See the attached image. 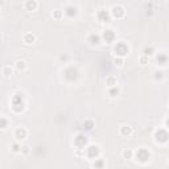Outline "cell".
I'll return each instance as SVG.
<instances>
[{"mask_svg":"<svg viewBox=\"0 0 169 169\" xmlns=\"http://www.w3.org/2000/svg\"><path fill=\"white\" fill-rule=\"evenodd\" d=\"M118 132H119L122 138H129V136H132V133H133V128L128 124H123L119 127V131Z\"/></svg>","mask_w":169,"mask_h":169,"instance_id":"3957f363","label":"cell"},{"mask_svg":"<svg viewBox=\"0 0 169 169\" xmlns=\"http://www.w3.org/2000/svg\"><path fill=\"white\" fill-rule=\"evenodd\" d=\"M3 37H4V36H3V32H0V41L3 40Z\"/></svg>","mask_w":169,"mask_h":169,"instance_id":"ac0fdd59","label":"cell"},{"mask_svg":"<svg viewBox=\"0 0 169 169\" xmlns=\"http://www.w3.org/2000/svg\"><path fill=\"white\" fill-rule=\"evenodd\" d=\"M29 153H31V147L28 144H22L20 148V155L27 157V156H29Z\"/></svg>","mask_w":169,"mask_h":169,"instance_id":"7c38bea8","label":"cell"},{"mask_svg":"<svg viewBox=\"0 0 169 169\" xmlns=\"http://www.w3.org/2000/svg\"><path fill=\"white\" fill-rule=\"evenodd\" d=\"M38 7H40V3L36 2V0H28V2L24 3V8L29 11V12H36Z\"/></svg>","mask_w":169,"mask_h":169,"instance_id":"277c9868","label":"cell"},{"mask_svg":"<svg viewBox=\"0 0 169 169\" xmlns=\"http://www.w3.org/2000/svg\"><path fill=\"white\" fill-rule=\"evenodd\" d=\"M13 69L15 70H17V71H25L28 69V65L24 60H17L15 62V66H13Z\"/></svg>","mask_w":169,"mask_h":169,"instance_id":"ba28073f","label":"cell"},{"mask_svg":"<svg viewBox=\"0 0 169 169\" xmlns=\"http://www.w3.org/2000/svg\"><path fill=\"white\" fill-rule=\"evenodd\" d=\"M67 58H69L67 56H65V57H64V56H61V57H60V60H61V61H62V60H67Z\"/></svg>","mask_w":169,"mask_h":169,"instance_id":"e0dca14e","label":"cell"},{"mask_svg":"<svg viewBox=\"0 0 169 169\" xmlns=\"http://www.w3.org/2000/svg\"><path fill=\"white\" fill-rule=\"evenodd\" d=\"M13 73H15V69H13V66H11V65H4L2 67V74L5 77V78H11L13 75Z\"/></svg>","mask_w":169,"mask_h":169,"instance_id":"8992f818","label":"cell"},{"mask_svg":"<svg viewBox=\"0 0 169 169\" xmlns=\"http://www.w3.org/2000/svg\"><path fill=\"white\" fill-rule=\"evenodd\" d=\"M64 11H61V9H53L52 11V17L56 20V21H60V20H62L64 19Z\"/></svg>","mask_w":169,"mask_h":169,"instance_id":"30bf717a","label":"cell"},{"mask_svg":"<svg viewBox=\"0 0 169 169\" xmlns=\"http://www.w3.org/2000/svg\"><path fill=\"white\" fill-rule=\"evenodd\" d=\"M0 17H2V9H0Z\"/></svg>","mask_w":169,"mask_h":169,"instance_id":"d6986e66","label":"cell"},{"mask_svg":"<svg viewBox=\"0 0 169 169\" xmlns=\"http://www.w3.org/2000/svg\"><path fill=\"white\" fill-rule=\"evenodd\" d=\"M20 148H21V144L17 142H13V144L11 145V152L12 153H20Z\"/></svg>","mask_w":169,"mask_h":169,"instance_id":"9a60e30c","label":"cell"},{"mask_svg":"<svg viewBox=\"0 0 169 169\" xmlns=\"http://www.w3.org/2000/svg\"><path fill=\"white\" fill-rule=\"evenodd\" d=\"M138 61H139V64L142 65V66L148 65V64H149V57H147V56H144V54H140L139 58H138Z\"/></svg>","mask_w":169,"mask_h":169,"instance_id":"5bb4252c","label":"cell"},{"mask_svg":"<svg viewBox=\"0 0 169 169\" xmlns=\"http://www.w3.org/2000/svg\"><path fill=\"white\" fill-rule=\"evenodd\" d=\"M119 94H120V89L118 86L111 87V89L107 90V95H109L110 98H118V97H119Z\"/></svg>","mask_w":169,"mask_h":169,"instance_id":"9c48e42d","label":"cell"},{"mask_svg":"<svg viewBox=\"0 0 169 169\" xmlns=\"http://www.w3.org/2000/svg\"><path fill=\"white\" fill-rule=\"evenodd\" d=\"M28 136V129L25 127H17L13 131V138H15V142H22V140H25Z\"/></svg>","mask_w":169,"mask_h":169,"instance_id":"6da1fadb","label":"cell"},{"mask_svg":"<svg viewBox=\"0 0 169 169\" xmlns=\"http://www.w3.org/2000/svg\"><path fill=\"white\" fill-rule=\"evenodd\" d=\"M119 12H120L119 19H123V17H124V15H126V12H124V8H123L122 5H114V7L111 8V15H112V17H114V19L118 17V13H119Z\"/></svg>","mask_w":169,"mask_h":169,"instance_id":"5b68a950","label":"cell"},{"mask_svg":"<svg viewBox=\"0 0 169 169\" xmlns=\"http://www.w3.org/2000/svg\"><path fill=\"white\" fill-rule=\"evenodd\" d=\"M114 65L118 66V67H122L123 65H124V57H123V56H116V57L114 58Z\"/></svg>","mask_w":169,"mask_h":169,"instance_id":"4fadbf2b","label":"cell"},{"mask_svg":"<svg viewBox=\"0 0 169 169\" xmlns=\"http://www.w3.org/2000/svg\"><path fill=\"white\" fill-rule=\"evenodd\" d=\"M133 153H135V152L132 149L124 148L122 151V157H123V159H126V160H131V159H133Z\"/></svg>","mask_w":169,"mask_h":169,"instance_id":"8fae6325","label":"cell"},{"mask_svg":"<svg viewBox=\"0 0 169 169\" xmlns=\"http://www.w3.org/2000/svg\"><path fill=\"white\" fill-rule=\"evenodd\" d=\"M104 83L109 89L115 87V86H118V78L115 75H107L106 80H104Z\"/></svg>","mask_w":169,"mask_h":169,"instance_id":"52a82bcc","label":"cell"},{"mask_svg":"<svg viewBox=\"0 0 169 169\" xmlns=\"http://www.w3.org/2000/svg\"><path fill=\"white\" fill-rule=\"evenodd\" d=\"M5 5H7V3H5V2H0V9H2L3 7H5Z\"/></svg>","mask_w":169,"mask_h":169,"instance_id":"2e32d148","label":"cell"},{"mask_svg":"<svg viewBox=\"0 0 169 169\" xmlns=\"http://www.w3.org/2000/svg\"><path fill=\"white\" fill-rule=\"evenodd\" d=\"M22 42L28 46H32V45H35L37 42V36L35 33H24V36H22Z\"/></svg>","mask_w":169,"mask_h":169,"instance_id":"7a4b0ae2","label":"cell"}]
</instances>
